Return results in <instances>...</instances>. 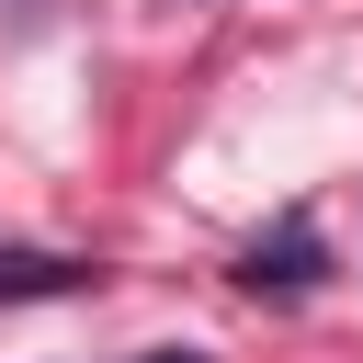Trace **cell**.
Returning a JSON list of instances; mask_svg holds the SVG:
<instances>
[{"instance_id": "3", "label": "cell", "mask_w": 363, "mask_h": 363, "mask_svg": "<svg viewBox=\"0 0 363 363\" xmlns=\"http://www.w3.org/2000/svg\"><path fill=\"white\" fill-rule=\"evenodd\" d=\"M136 363H204V352H193V340H159V352H136Z\"/></svg>"}, {"instance_id": "1", "label": "cell", "mask_w": 363, "mask_h": 363, "mask_svg": "<svg viewBox=\"0 0 363 363\" xmlns=\"http://www.w3.org/2000/svg\"><path fill=\"white\" fill-rule=\"evenodd\" d=\"M318 272H329V250H318V227H306V216H284V227H272V238H250V261H238V284H250V295H306Z\"/></svg>"}, {"instance_id": "2", "label": "cell", "mask_w": 363, "mask_h": 363, "mask_svg": "<svg viewBox=\"0 0 363 363\" xmlns=\"http://www.w3.org/2000/svg\"><path fill=\"white\" fill-rule=\"evenodd\" d=\"M91 284V261H68V250H0V295L23 306V295H79Z\"/></svg>"}]
</instances>
